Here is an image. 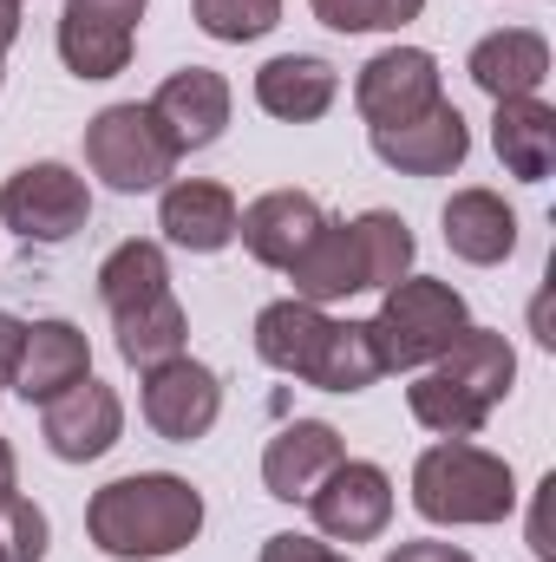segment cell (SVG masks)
<instances>
[{"label": "cell", "mask_w": 556, "mask_h": 562, "mask_svg": "<svg viewBox=\"0 0 556 562\" xmlns=\"http://www.w3.org/2000/svg\"><path fill=\"white\" fill-rule=\"evenodd\" d=\"M314 530L334 543H374L393 524V477L367 458H341L314 491H308Z\"/></svg>", "instance_id": "7"}, {"label": "cell", "mask_w": 556, "mask_h": 562, "mask_svg": "<svg viewBox=\"0 0 556 562\" xmlns=\"http://www.w3.org/2000/svg\"><path fill=\"white\" fill-rule=\"evenodd\" d=\"M438 99H445V72L425 46H387L354 79V105L367 125H407L419 112H432Z\"/></svg>", "instance_id": "9"}, {"label": "cell", "mask_w": 556, "mask_h": 562, "mask_svg": "<svg viewBox=\"0 0 556 562\" xmlns=\"http://www.w3.org/2000/svg\"><path fill=\"white\" fill-rule=\"evenodd\" d=\"M471 150V125L452 99H438L432 112H419L407 125H374V157L393 164L400 177H452Z\"/></svg>", "instance_id": "11"}, {"label": "cell", "mask_w": 556, "mask_h": 562, "mask_svg": "<svg viewBox=\"0 0 556 562\" xmlns=\"http://www.w3.org/2000/svg\"><path fill=\"white\" fill-rule=\"evenodd\" d=\"M347 236H354V256H360V288H393V281L413 276V229L393 216V210H367V216H354L347 223Z\"/></svg>", "instance_id": "25"}, {"label": "cell", "mask_w": 556, "mask_h": 562, "mask_svg": "<svg viewBox=\"0 0 556 562\" xmlns=\"http://www.w3.org/2000/svg\"><path fill=\"white\" fill-rule=\"evenodd\" d=\"M413 510L425 524H504L518 510V477L498 451L471 438H438L413 464Z\"/></svg>", "instance_id": "2"}, {"label": "cell", "mask_w": 556, "mask_h": 562, "mask_svg": "<svg viewBox=\"0 0 556 562\" xmlns=\"http://www.w3.org/2000/svg\"><path fill=\"white\" fill-rule=\"evenodd\" d=\"M327 334H334V321L314 301H294V294L288 301H269L256 314V353H263V367H276L288 380H314Z\"/></svg>", "instance_id": "20"}, {"label": "cell", "mask_w": 556, "mask_h": 562, "mask_svg": "<svg viewBox=\"0 0 556 562\" xmlns=\"http://www.w3.org/2000/svg\"><path fill=\"white\" fill-rule=\"evenodd\" d=\"M86 164H92V177H105V190L144 196V190L170 183L177 144L164 138V125L151 119V105H105L86 125Z\"/></svg>", "instance_id": "4"}, {"label": "cell", "mask_w": 556, "mask_h": 562, "mask_svg": "<svg viewBox=\"0 0 556 562\" xmlns=\"http://www.w3.org/2000/svg\"><path fill=\"white\" fill-rule=\"evenodd\" d=\"M13 471H20V458H13V445H7V438H0V497H7V491H13Z\"/></svg>", "instance_id": "36"}, {"label": "cell", "mask_w": 556, "mask_h": 562, "mask_svg": "<svg viewBox=\"0 0 556 562\" xmlns=\"http://www.w3.org/2000/svg\"><path fill=\"white\" fill-rule=\"evenodd\" d=\"M445 249L471 269H498L518 256V210L498 196V190H458L445 203Z\"/></svg>", "instance_id": "18"}, {"label": "cell", "mask_w": 556, "mask_h": 562, "mask_svg": "<svg viewBox=\"0 0 556 562\" xmlns=\"http://www.w3.org/2000/svg\"><path fill=\"white\" fill-rule=\"evenodd\" d=\"M321 203L308 196V190H269V196H256L243 216H236V236H243V249L263 262V269H288L301 249H308V236L321 229Z\"/></svg>", "instance_id": "19"}, {"label": "cell", "mask_w": 556, "mask_h": 562, "mask_svg": "<svg viewBox=\"0 0 556 562\" xmlns=\"http://www.w3.org/2000/svg\"><path fill=\"white\" fill-rule=\"evenodd\" d=\"M151 0H66L59 7V59L79 79H119L132 66V40Z\"/></svg>", "instance_id": "6"}, {"label": "cell", "mask_w": 556, "mask_h": 562, "mask_svg": "<svg viewBox=\"0 0 556 562\" xmlns=\"http://www.w3.org/2000/svg\"><path fill=\"white\" fill-rule=\"evenodd\" d=\"M308 7L334 33H400L407 20L425 13V0H308Z\"/></svg>", "instance_id": "30"}, {"label": "cell", "mask_w": 556, "mask_h": 562, "mask_svg": "<svg viewBox=\"0 0 556 562\" xmlns=\"http://www.w3.org/2000/svg\"><path fill=\"white\" fill-rule=\"evenodd\" d=\"M465 72H471V86H478L491 105H504V99H537L544 79H551V40H544L537 26H498V33H485V40L471 46Z\"/></svg>", "instance_id": "13"}, {"label": "cell", "mask_w": 556, "mask_h": 562, "mask_svg": "<svg viewBox=\"0 0 556 562\" xmlns=\"http://www.w3.org/2000/svg\"><path fill=\"white\" fill-rule=\"evenodd\" d=\"M281 276L294 281V301H314V307L360 294V256H354V236H347V223L321 216V229L308 236V249H301V256H294Z\"/></svg>", "instance_id": "23"}, {"label": "cell", "mask_w": 556, "mask_h": 562, "mask_svg": "<svg viewBox=\"0 0 556 562\" xmlns=\"http://www.w3.org/2000/svg\"><path fill=\"white\" fill-rule=\"evenodd\" d=\"M236 196L210 177H177L164 183V203H157V229L170 249H190V256H216L236 243Z\"/></svg>", "instance_id": "14"}, {"label": "cell", "mask_w": 556, "mask_h": 562, "mask_svg": "<svg viewBox=\"0 0 556 562\" xmlns=\"http://www.w3.org/2000/svg\"><path fill=\"white\" fill-rule=\"evenodd\" d=\"M92 373V347L73 321H26L20 334V360H13V393L26 406H46L59 400L66 386H79Z\"/></svg>", "instance_id": "15"}, {"label": "cell", "mask_w": 556, "mask_h": 562, "mask_svg": "<svg viewBox=\"0 0 556 562\" xmlns=\"http://www.w3.org/2000/svg\"><path fill=\"white\" fill-rule=\"evenodd\" d=\"M0 223L20 236V243H73L86 223H92V190L79 170L66 164H26L7 177L0 190Z\"/></svg>", "instance_id": "5"}, {"label": "cell", "mask_w": 556, "mask_h": 562, "mask_svg": "<svg viewBox=\"0 0 556 562\" xmlns=\"http://www.w3.org/2000/svg\"><path fill=\"white\" fill-rule=\"evenodd\" d=\"M491 150L518 183H544L556 170V112L544 99H504L491 112Z\"/></svg>", "instance_id": "21"}, {"label": "cell", "mask_w": 556, "mask_h": 562, "mask_svg": "<svg viewBox=\"0 0 556 562\" xmlns=\"http://www.w3.org/2000/svg\"><path fill=\"white\" fill-rule=\"evenodd\" d=\"M151 119L164 125V138L177 144V157L184 150H210L223 138V125H230V79L210 72V66H184V72H170L151 92Z\"/></svg>", "instance_id": "12"}, {"label": "cell", "mask_w": 556, "mask_h": 562, "mask_svg": "<svg viewBox=\"0 0 556 562\" xmlns=\"http://www.w3.org/2000/svg\"><path fill=\"white\" fill-rule=\"evenodd\" d=\"M46 510L33 504V497H20V491H7L0 497V550L7 562H46Z\"/></svg>", "instance_id": "31"}, {"label": "cell", "mask_w": 556, "mask_h": 562, "mask_svg": "<svg viewBox=\"0 0 556 562\" xmlns=\"http://www.w3.org/2000/svg\"><path fill=\"white\" fill-rule=\"evenodd\" d=\"M13 7H20V0H13Z\"/></svg>", "instance_id": "38"}, {"label": "cell", "mask_w": 556, "mask_h": 562, "mask_svg": "<svg viewBox=\"0 0 556 562\" xmlns=\"http://www.w3.org/2000/svg\"><path fill=\"white\" fill-rule=\"evenodd\" d=\"M407 406H413V419L425 431H438V438H478L485 419H491V406H478L465 386H452L445 373H419L413 386H407Z\"/></svg>", "instance_id": "28"}, {"label": "cell", "mask_w": 556, "mask_h": 562, "mask_svg": "<svg viewBox=\"0 0 556 562\" xmlns=\"http://www.w3.org/2000/svg\"><path fill=\"white\" fill-rule=\"evenodd\" d=\"M334 99H341V72L321 53H276L256 72V105L281 125H314V119H327Z\"/></svg>", "instance_id": "17"}, {"label": "cell", "mask_w": 556, "mask_h": 562, "mask_svg": "<svg viewBox=\"0 0 556 562\" xmlns=\"http://www.w3.org/2000/svg\"><path fill=\"white\" fill-rule=\"evenodd\" d=\"M432 373H445L452 386H465L478 406H504L511 400V380H518V353H511V340L504 334H491V327H465L438 360H432Z\"/></svg>", "instance_id": "22"}, {"label": "cell", "mask_w": 556, "mask_h": 562, "mask_svg": "<svg viewBox=\"0 0 556 562\" xmlns=\"http://www.w3.org/2000/svg\"><path fill=\"white\" fill-rule=\"evenodd\" d=\"M387 562H478V557H471V550H458V543L419 537V543H400V550H387Z\"/></svg>", "instance_id": "33"}, {"label": "cell", "mask_w": 556, "mask_h": 562, "mask_svg": "<svg viewBox=\"0 0 556 562\" xmlns=\"http://www.w3.org/2000/svg\"><path fill=\"white\" fill-rule=\"evenodd\" d=\"M20 334H26V321H13V314H0V393L13 386V360H20Z\"/></svg>", "instance_id": "34"}, {"label": "cell", "mask_w": 556, "mask_h": 562, "mask_svg": "<svg viewBox=\"0 0 556 562\" xmlns=\"http://www.w3.org/2000/svg\"><path fill=\"white\" fill-rule=\"evenodd\" d=\"M465 327H471L465 294H458L452 281H425V276L393 281L387 301H380V314L367 321L374 353H380L387 373H419V367H432Z\"/></svg>", "instance_id": "3"}, {"label": "cell", "mask_w": 556, "mask_h": 562, "mask_svg": "<svg viewBox=\"0 0 556 562\" xmlns=\"http://www.w3.org/2000/svg\"><path fill=\"white\" fill-rule=\"evenodd\" d=\"M112 334H119V353H125V367H164V360H177L184 353V340H190V314H184V301L164 288V294H151L138 307H125V314H112Z\"/></svg>", "instance_id": "24"}, {"label": "cell", "mask_w": 556, "mask_h": 562, "mask_svg": "<svg viewBox=\"0 0 556 562\" xmlns=\"http://www.w3.org/2000/svg\"><path fill=\"white\" fill-rule=\"evenodd\" d=\"M170 288V262H164V249L157 243H119L105 262H99V301H105V314H125V307H138L151 294H164Z\"/></svg>", "instance_id": "26"}, {"label": "cell", "mask_w": 556, "mask_h": 562, "mask_svg": "<svg viewBox=\"0 0 556 562\" xmlns=\"http://www.w3.org/2000/svg\"><path fill=\"white\" fill-rule=\"evenodd\" d=\"M138 406H144V425H151L157 438H170V445H197L210 425L223 419V380H216L203 360L177 353V360H164V367L144 373Z\"/></svg>", "instance_id": "8"}, {"label": "cell", "mask_w": 556, "mask_h": 562, "mask_svg": "<svg viewBox=\"0 0 556 562\" xmlns=\"http://www.w3.org/2000/svg\"><path fill=\"white\" fill-rule=\"evenodd\" d=\"M197 7V26L223 46H243V40H263L281 26V0H190Z\"/></svg>", "instance_id": "29"}, {"label": "cell", "mask_w": 556, "mask_h": 562, "mask_svg": "<svg viewBox=\"0 0 556 562\" xmlns=\"http://www.w3.org/2000/svg\"><path fill=\"white\" fill-rule=\"evenodd\" d=\"M40 431H46V451H53V458L92 464V458H105V451L119 445V431H125V400H119L105 380L86 373L79 386H66L59 400L40 406Z\"/></svg>", "instance_id": "10"}, {"label": "cell", "mask_w": 556, "mask_h": 562, "mask_svg": "<svg viewBox=\"0 0 556 562\" xmlns=\"http://www.w3.org/2000/svg\"><path fill=\"white\" fill-rule=\"evenodd\" d=\"M20 40V7L13 0H0V59H7V46Z\"/></svg>", "instance_id": "35"}, {"label": "cell", "mask_w": 556, "mask_h": 562, "mask_svg": "<svg viewBox=\"0 0 556 562\" xmlns=\"http://www.w3.org/2000/svg\"><path fill=\"white\" fill-rule=\"evenodd\" d=\"M263 562H347L334 543H321V537H294V530H281L263 543Z\"/></svg>", "instance_id": "32"}, {"label": "cell", "mask_w": 556, "mask_h": 562, "mask_svg": "<svg viewBox=\"0 0 556 562\" xmlns=\"http://www.w3.org/2000/svg\"><path fill=\"white\" fill-rule=\"evenodd\" d=\"M197 530H203V497L190 477H170V471L112 477L86 504V537L112 562H164L184 543H197Z\"/></svg>", "instance_id": "1"}, {"label": "cell", "mask_w": 556, "mask_h": 562, "mask_svg": "<svg viewBox=\"0 0 556 562\" xmlns=\"http://www.w3.org/2000/svg\"><path fill=\"white\" fill-rule=\"evenodd\" d=\"M380 373H387V367H380V353H374L367 321H334V334H327L321 367H314L308 386H321V393H367Z\"/></svg>", "instance_id": "27"}, {"label": "cell", "mask_w": 556, "mask_h": 562, "mask_svg": "<svg viewBox=\"0 0 556 562\" xmlns=\"http://www.w3.org/2000/svg\"><path fill=\"white\" fill-rule=\"evenodd\" d=\"M0 562H7V550H0Z\"/></svg>", "instance_id": "37"}, {"label": "cell", "mask_w": 556, "mask_h": 562, "mask_svg": "<svg viewBox=\"0 0 556 562\" xmlns=\"http://www.w3.org/2000/svg\"><path fill=\"white\" fill-rule=\"evenodd\" d=\"M341 458H347V445H341V431L327 419H288L269 438V451H263V484H269V497H281V504H308V491Z\"/></svg>", "instance_id": "16"}]
</instances>
